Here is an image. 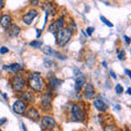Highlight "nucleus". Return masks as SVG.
<instances>
[{"instance_id":"nucleus-39","label":"nucleus","mask_w":131,"mask_h":131,"mask_svg":"<svg viewBox=\"0 0 131 131\" xmlns=\"http://www.w3.org/2000/svg\"><path fill=\"white\" fill-rule=\"evenodd\" d=\"M0 131H1V130H0Z\"/></svg>"},{"instance_id":"nucleus-13","label":"nucleus","mask_w":131,"mask_h":131,"mask_svg":"<svg viewBox=\"0 0 131 131\" xmlns=\"http://www.w3.org/2000/svg\"><path fill=\"white\" fill-rule=\"evenodd\" d=\"M3 69H5L6 71H9L11 73H13V74H15V73H18L19 71L22 70V66L20 63H11L9 66H5Z\"/></svg>"},{"instance_id":"nucleus-37","label":"nucleus","mask_w":131,"mask_h":131,"mask_svg":"<svg viewBox=\"0 0 131 131\" xmlns=\"http://www.w3.org/2000/svg\"><path fill=\"white\" fill-rule=\"evenodd\" d=\"M103 67H105V68H106V67H107V63H106V62H105V61H104V62H103Z\"/></svg>"},{"instance_id":"nucleus-35","label":"nucleus","mask_w":131,"mask_h":131,"mask_svg":"<svg viewBox=\"0 0 131 131\" xmlns=\"http://www.w3.org/2000/svg\"><path fill=\"white\" fill-rule=\"evenodd\" d=\"M127 94H129V95L131 94V89H130V88H129L128 90H127Z\"/></svg>"},{"instance_id":"nucleus-4","label":"nucleus","mask_w":131,"mask_h":131,"mask_svg":"<svg viewBox=\"0 0 131 131\" xmlns=\"http://www.w3.org/2000/svg\"><path fill=\"white\" fill-rule=\"evenodd\" d=\"M12 89L16 92H21L22 90L25 88V80L22 74H15L11 80Z\"/></svg>"},{"instance_id":"nucleus-5","label":"nucleus","mask_w":131,"mask_h":131,"mask_svg":"<svg viewBox=\"0 0 131 131\" xmlns=\"http://www.w3.org/2000/svg\"><path fill=\"white\" fill-rule=\"evenodd\" d=\"M57 122L54 117L51 116H44L42 118V128L45 130H52L56 127Z\"/></svg>"},{"instance_id":"nucleus-14","label":"nucleus","mask_w":131,"mask_h":131,"mask_svg":"<svg viewBox=\"0 0 131 131\" xmlns=\"http://www.w3.org/2000/svg\"><path fill=\"white\" fill-rule=\"evenodd\" d=\"M61 83H62V81L59 80V79H57V78L55 75H52V77H49V80H48V85H49V88L52 89V90H55L59 86V85H61Z\"/></svg>"},{"instance_id":"nucleus-33","label":"nucleus","mask_w":131,"mask_h":131,"mask_svg":"<svg viewBox=\"0 0 131 131\" xmlns=\"http://www.w3.org/2000/svg\"><path fill=\"white\" fill-rule=\"evenodd\" d=\"M125 73L127 75H129V77L131 75V72H130V70H128V69H126V70H125Z\"/></svg>"},{"instance_id":"nucleus-24","label":"nucleus","mask_w":131,"mask_h":131,"mask_svg":"<svg viewBox=\"0 0 131 131\" xmlns=\"http://www.w3.org/2000/svg\"><path fill=\"white\" fill-rule=\"evenodd\" d=\"M30 3H31V6L36 7L39 5V0H30Z\"/></svg>"},{"instance_id":"nucleus-26","label":"nucleus","mask_w":131,"mask_h":131,"mask_svg":"<svg viewBox=\"0 0 131 131\" xmlns=\"http://www.w3.org/2000/svg\"><path fill=\"white\" fill-rule=\"evenodd\" d=\"M93 31H94V27H88L86 28V34H88V36H91L93 34Z\"/></svg>"},{"instance_id":"nucleus-36","label":"nucleus","mask_w":131,"mask_h":131,"mask_svg":"<svg viewBox=\"0 0 131 131\" xmlns=\"http://www.w3.org/2000/svg\"><path fill=\"white\" fill-rule=\"evenodd\" d=\"M115 107H116V109H117V110H119V109H120V106H119V105H116Z\"/></svg>"},{"instance_id":"nucleus-34","label":"nucleus","mask_w":131,"mask_h":131,"mask_svg":"<svg viewBox=\"0 0 131 131\" xmlns=\"http://www.w3.org/2000/svg\"><path fill=\"white\" fill-rule=\"evenodd\" d=\"M36 31H37V37H39V36H40V33H42V31H40V30H36Z\"/></svg>"},{"instance_id":"nucleus-12","label":"nucleus","mask_w":131,"mask_h":131,"mask_svg":"<svg viewBox=\"0 0 131 131\" xmlns=\"http://www.w3.org/2000/svg\"><path fill=\"white\" fill-rule=\"evenodd\" d=\"M93 104L94 106L96 107V109H98L100 112H106L107 110V105L104 103V101L100 97H95L93 101Z\"/></svg>"},{"instance_id":"nucleus-28","label":"nucleus","mask_w":131,"mask_h":131,"mask_svg":"<svg viewBox=\"0 0 131 131\" xmlns=\"http://www.w3.org/2000/svg\"><path fill=\"white\" fill-rule=\"evenodd\" d=\"M44 63L46 64V67H51V66H52V61H49L47 59H45L44 60Z\"/></svg>"},{"instance_id":"nucleus-19","label":"nucleus","mask_w":131,"mask_h":131,"mask_svg":"<svg viewBox=\"0 0 131 131\" xmlns=\"http://www.w3.org/2000/svg\"><path fill=\"white\" fill-rule=\"evenodd\" d=\"M23 101H26V102H33L34 101V96L31 92H25L23 94Z\"/></svg>"},{"instance_id":"nucleus-8","label":"nucleus","mask_w":131,"mask_h":131,"mask_svg":"<svg viewBox=\"0 0 131 131\" xmlns=\"http://www.w3.org/2000/svg\"><path fill=\"white\" fill-rule=\"evenodd\" d=\"M38 15V12L36 11V10H30V11H27L25 14L23 15V18H22V22L25 24V25H31L32 22H33V20H34L36 16Z\"/></svg>"},{"instance_id":"nucleus-32","label":"nucleus","mask_w":131,"mask_h":131,"mask_svg":"<svg viewBox=\"0 0 131 131\" xmlns=\"http://www.w3.org/2000/svg\"><path fill=\"white\" fill-rule=\"evenodd\" d=\"M3 5H5V1H3V0H0V10L3 8Z\"/></svg>"},{"instance_id":"nucleus-18","label":"nucleus","mask_w":131,"mask_h":131,"mask_svg":"<svg viewBox=\"0 0 131 131\" xmlns=\"http://www.w3.org/2000/svg\"><path fill=\"white\" fill-rule=\"evenodd\" d=\"M42 50L45 55H48V56H52V55H55V52H56L50 46H44Z\"/></svg>"},{"instance_id":"nucleus-17","label":"nucleus","mask_w":131,"mask_h":131,"mask_svg":"<svg viewBox=\"0 0 131 131\" xmlns=\"http://www.w3.org/2000/svg\"><path fill=\"white\" fill-rule=\"evenodd\" d=\"M51 101H52V96H51V94H45L44 97L42 98V106L45 108V107H48V108H50V106H51Z\"/></svg>"},{"instance_id":"nucleus-27","label":"nucleus","mask_w":131,"mask_h":131,"mask_svg":"<svg viewBox=\"0 0 131 131\" xmlns=\"http://www.w3.org/2000/svg\"><path fill=\"white\" fill-rule=\"evenodd\" d=\"M118 59H119V60H124L125 59V51L124 50L120 51V54L118 55Z\"/></svg>"},{"instance_id":"nucleus-23","label":"nucleus","mask_w":131,"mask_h":131,"mask_svg":"<svg viewBox=\"0 0 131 131\" xmlns=\"http://www.w3.org/2000/svg\"><path fill=\"white\" fill-rule=\"evenodd\" d=\"M104 131H117V129H116V127L115 126H106L105 127V129H104Z\"/></svg>"},{"instance_id":"nucleus-1","label":"nucleus","mask_w":131,"mask_h":131,"mask_svg":"<svg viewBox=\"0 0 131 131\" xmlns=\"http://www.w3.org/2000/svg\"><path fill=\"white\" fill-rule=\"evenodd\" d=\"M27 82H28V86H30L33 91L35 92H43L44 91V79L38 72H32L30 75H28V79H27Z\"/></svg>"},{"instance_id":"nucleus-25","label":"nucleus","mask_w":131,"mask_h":131,"mask_svg":"<svg viewBox=\"0 0 131 131\" xmlns=\"http://www.w3.org/2000/svg\"><path fill=\"white\" fill-rule=\"evenodd\" d=\"M9 51V48H7V47H0V54H7V52Z\"/></svg>"},{"instance_id":"nucleus-22","label":"nucleus","mask_w":131,"mask_h":131,"mask_svg":"<svg viewBox=\"0 0 131 131\" xmlns=\"http://www.w3.org/2000/svg\"><path fill=\"white\" fill-rule=\"evenodd\" d=\"M115 90H116V93L117 94H122V92H124L122 85H120V84H117L116 86H115Z\"/></svg>"},{"instance_id":"nucleus-16","label":"nucleus","mask_w":131,"mask_h":131,"mask_svg":"<svg viewBox=\"0 0 131 131\" xmlns=\"http://www.w3.org/2000/svg\"><path fill=\"white\" fill-rule=\"evenodd\" d=\"M85 83H86V80H85V78L83 75H79V77L77 78V80H75V85H74L75 91L77 92L81 91V89L84 86Z\"/></svg>"},{"instance_id":"nucleus-20","label":"nucleus","mask_w":131,"mask_h":131,"mask_svg":"<svg viewBox=\"0 0 131 131\" xmlns=\"http://www.w3.org/2000/svg\"><path fill=\"white\" fill-rule=\"evenodd\" d=\"M30 46L34 47V48H39L43 46V42H39V40H33L30 43Z\"/></svg>"},{"instance_id":"nucleus-30","label":"nucleus","mask_w":131,"mask_h":131,"mask_svg":"<svg viewBox=\"0 0 131 131\" xmlns=\"http://www.w3.org/2000/svg\"><path fill=\"white\" fill-rule=\"evenodd\" d=\"M6 122H7V119H6V118H0V126L3 125V124H6Z\"/></svg>"},{"instance_id":"nucleus-29","label":"nucleus","mask_w":131,"mask_h":131,"mask_svg":"<svg viewBox=\"0 0 131 131\" xmlns=\"http://www.w3.org/2000/svg\"><path fill=\"white\" fill-rule=\"evenodd\" d=\"M124 38H125V42H126L127 44L129 45V44H130V38H129V37H128V36H127V35H124Z\"/></svg>"},{"instance_id":"nucleus-6","label":"nucleus","mask_w":131,"mask_h":131,"mask_svg":"<svg viewBox=\"0 0 131 131\" xmlns=\"http://www.w3.org/2000/svg\"><path fill=\"white\" fill-rule=\"evenodd\" d=\"M13 112L18 115H24L26 112V104L23 100H18L13 104Z\"/></svg>"},{"instance_id":"nucleus-7","label":"nucleus","mask_w":131,"mask_h":131,"mask_svg":"<svg viewBox=\"0 0 131 131\" xmlns=\"http://www.w3.org/2000/svg\"><path fill=\"white\" fill-rule=\"evenodd\" d=\"M63 23H64L63 18H60L58 20H56L55 22H52L50 25H49L48 31L50 33H52V34H57L61 28H63Z\"/></svg>"},{"instance_id":"nucleus-10","label":"nucleus","mask_w":131,"mask_h":131,"mask_svg":"<svg viewBox=\"0 0 131 131\" xmlns=\"http://www.w3.org/2000/svg\"><path fill=\"white\" fill-rule=\"evenodd\" d=\"M7 31V34L10 36V37H16L20 32H21V28H20V26H18L16 24H10L9 26H8L6 28Z\"/></svg>"},{"instance_id":"nucleus-31","label":"nucleus","mask_w":131,"mask_h":131,"mask_svg":"<svg viewBox=\"0 0 131 131\" xmlns=\"http://www.w3.org/2000/svg\"><path fill=\"white\" fill-rule=\"evenodd\" d=\"M110 77H112L113 79H116V78H117V77H116V74H115V72H114L113 70L110 71Z\"/></svg>"},{"instance_id":"nucleus-21","label":"nucleus","mask_w":131,"mask_h":131,"mask_svg":"<svg viewBox=\"0 0 131 131\" xmlns=\"http://www.w3.org/2000/svg\"><path fill=\"white\" fill-rule=\"evenodd\" d=\"M101 20H102V22H103L104 24H106V25H107V26H109V27H113V23H110V22L108 21V20L105 18V16L102 15V16H101Z\"/></svg>"},{"instance_id":"nucleus-15","label":"nucleus","mask_w":131,"mask_h":131,"mask_svg":"<svg viewBox=\"0 0 131 131\" xmlns=\"http://www.w3.org/2000/svg\"><path fill=\"white\" fill-rule=\"evenodd\" d=\"M11 16L9 14H3L0 16V26H2L3 28H7L11 24Z\"/></svg>"},{"instance_id":"nucleus-9","label":"nucleus","mask_w":131,"mask_h":131,"mask_svg":"<svg viewBox=\"0 0 131 131\" xmlns=\"http://www.w3.org/2000/svg\"><path fill=\"white\" fill-rule=\"evenodd\" d=\"M95 96V89L91 83L84 84V98L85 100H92Z\"/></svg>"},{"instance_id":"nucleus-3","label":"nucleus","mask_w":131,"mask_h":131,"mask_svg":"<svg viewBox=\"0 0 131 131\" xmlns=\"http://www.w3.org/2000/svg\"><path fill=\"white\" fill-rule=\"evenodd\" d=\"M72 37V32L71 28H61V30L57 33V43L60 47L66 46Z\"/></svg>"},{"instance_id":"nucleus-38","label":"nucleus","mask_w":131,"mask_h":131,"mask_svg":"<svg viewBox=\"0 0 131 131\" xmlns=\"http://www.w3.org/2000/svg\"><path fill=\"white\" fill-rule=\"evenodd\" d=\"M128 131H130V130H128Z\"/></svg>"},{"instance_id":"nucleus-11","label":"nucleus","mask_w":131,"mask_h":131,"mask_svg":"<svg viewBox=\"0 0 131 131\" xmlns=\"http://www.w3.org/2000/svg\"><path fill=\"white\" fill-rule=\"evenodd\" d=\"M25 115H26V117H27V118H30L31 120H34V121L39 120V118H40L39 113H38L34 107L28 108L26 112H25Z\"/></svg>"},{"instance_id":"nucleus-2","label":"nucleus","mask_w":131,"mask_h":131,"mask_svg":"<svg viewBox=\"0 0 131 131\" xmlns=\"http://www.w3.org/2000/svg\"><path fill=\"white\" fill-rule=\"evenodd\" d=\"M70 118L73 121H83L85 118V112L79 104L70 105Z\"/></svg>"}]
</instances>
